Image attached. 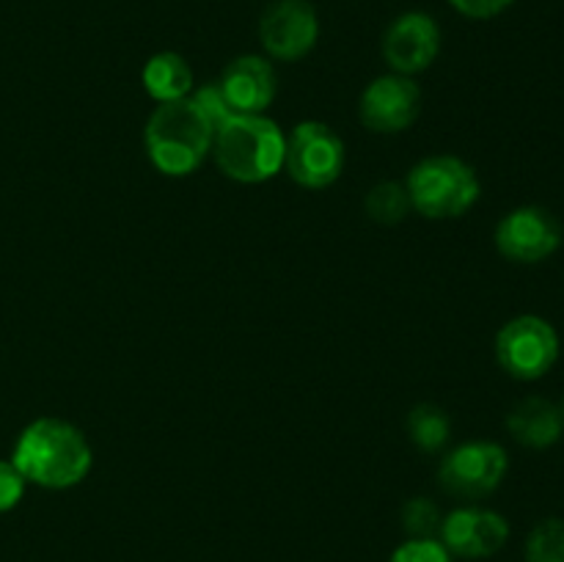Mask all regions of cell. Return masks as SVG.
<instances>
[{
    "mask_svg": "<svg viewBox=\"0 0 564 562\" xmlns=\"http://www.w3.org/2000/svg\"><path fill=\"white\" fill-rule=\"evenodd\" d=\"M11 463L20 468L25 483L64 490L75 488L88 477L94 452L83 430H77L75 424L44 417L22 430Z\"/></svg>",
    "mask_w": 564,
    "mask_h": 562,
    "instance_id": "6da1fadb",
    "label": "cell"
},
{
    "mask_svg": "<svg viewBox=\"0 0 564 562\" xmlns=\"http://www.w3.org/2000/svg\"><path fill=\"white\" fill-rule=\"evenodd\" d=\"M215 127L193 97L160 102L143 130V143L154 169L165 176H187L213 154Z\"/></svg>",
    "mask_w": 564,
    "mask_h": 562,
    "instance_id": "7a4b0ae2",
    "label": "cell"
},
{
    "mask_svg": "<svg viewBox=\"0 0 564 562\" xmlns=\"http://www.w3.org/2000/svg\"><path fill=\"white\" fill-rule=\"evenodd\" d=\"M286 136L264 114H237L215 130V165L242 185L268 182L284 169Z\"/></svg>",
    "mask_w": 564,
    "mask_h": 562,
    "instance_id": "3957f363",
    "label": "cell"
},
{
    "mask_svg": "<svg viewBox=\"0 0 564 562\" xmlns=\"http://www.w3.org/2000/svg\"><path fill=\"white\" fill-rule=\"evenodd\" d=\"M411 207L430 220L466 215L479 202V176L455 154H433L411 169L405 180Z\"/></svg>",
    "mask_w": 564,
    "mask_h": 562,
    "instance_id": "277c9868",
    "label": "cell"
},
{
    "mask_svg": "<svg viewBox=\"0 0 564 562\" xmlns=\"http://www.w3.org/2000/svg\"><path fill=\"white\" fill-rule=\"evenodd\" d=\"M496 358L518 380H540L560 361V334L549 320L521 314L496 334Z\"/></svg>",
    "mask_w": 564,
    "mask_h": 562,
    "instance_id": "5b68a950",
    "label": "cell"
},
{
    "mask_svg": "<svg viewBox=\"0 0 564 562\" xmlns=\"http://www.w3.org/2000/svg\"><path fill=\"white\" fill-rule=\"evenodd\" d=\"M284 169L297 185L323 191L345 171V143L325 121H301L286 136Z\"/></svg>",
    "mask_w": 564,
    "mask_h": 562,
    "instance_id": "8992f818",
    "label": "cell"
},
{
    "mask_svg": "<svg viewBox=\"0 0 564 562\" xmlns=\"http://www.w3.org/2000/svg\"><path fill=\"white\" fill-rule=\"evenodd\" d=\"M510 457L496 441H466L441 461L438 479L446 494L457 499H485L507 477Z\"/></svg>",
    "mask_w": 564,
    "mask_h": 562,
    "instance_id": "52a82bcc",
    "label": "cell"
},
{
    "mask_svg": "<svg viewBox=\"0 0 564 562\" xmlns=\"http://www.w3.org/2000/svg\"><path fill=\"white\" fill-rule=\"evenodd\" d=\"M319 39V17L312 0H273L259 17V42L275 61H301Z\"/></svg>",
    "mask_w": 564,
    "mask_h": 562,
    "instance_id": "ba28073f",
    "label": "cell"
},
{
    "mask_svg": "<svg viewBox=\"0 0 564 562\" xmlns=\"http://www.w3.org/2000/svg\"><path fill=\"white\" fill-rule=\"evenodd\" d=\"M562 224L545 207H518L496 226V248L518 264H538L560 251Z\"/></svg>",
    "mask_w": 564,
    "mask_h": 562,
    "instance_id": "9c48e42d",
    "label": "cell"
},
{
    "mask_svg": "<svg viewBox=\"0 0 564 562\" xmlns=\"http://www.w3.org/2000/svg\"><path fill=\"white\" fill-rule=\"evenodd\" d=\"M419 108H422V91L413 83V77L397 75H380L364 88L361 102H358V114L367 130L383 132H402L416 121Z\"/></svg>",
    "mask_w": 564,
    "mask_h": 562,
    "instance_id": "30bf717a",
    "label": "cell"
},
{
    "mask_svg": "<svg viewBox=\"0 0 564 562\" xmlns=\"http://www.w3.org/2000/svg\"><path fill=\"white\" fill-rule=\"evenodd\" d=\"M441 53V28L427 11H405L383 33V58L391 72L413 77Z\"/></svg>",
    "mask_w": 564,
    "mask_h": 562,
    "instance_id": "8fae6325",
    "label": "cell"
},
{
    "mask_svg": "<svg viewBox=\"0 0 564 562\" xmlns=\"http://www.w3.org/2000/svg\"><path fill=\"white\" fill-rule=\"evenodd\" d=\"M441 543L452 556L463 560H485L505 549L510 540V523L501 512L485 507H457L441 523Z\"/></svg>",
    "mask_w": 564,
    "mask_h": 562,
    "instance_id": "7c38bea8",
    "label": "cell"
},
{
    "mask_svg": "<svg viewBox=\"0 0 564 562\" xmlns=\"http://www.w3.org/2000/svg\"><path fill=\"white\" fill-rule=\"evenodd\" d=\"M218 86L235 114H264L279 94V77L262 55H240L226 66Z\"/></svg>",
    "mask_w": 564,
    "mask_h": 562,
    "instance_id": "4fadbf2b",
    "label": "cell"
},
{
    "mask_svg": "<svg viewBox=\"0 0 564 562\" xmlns=\"http://www.w3.org/2000/svg\"><path fill=\"white\" fill-rule=\"evenodd\" d=\"M507 430L529 450H549L564 435V413L545 397H527L510 411Z\"/></svg>",
    "mask_w": 564,
    "mask_h": 562,
    "instance_id": "5bb4252c",
    "label": "cell"
},
{
    "mask_svg": "<svg viewBox=\"0 0 564 562\" xmlns=\"http://www.w3.org/2000/svg\"><path fill=\"white\" fill-rule=\"evenodd\" d=\"M143 88L158 102H176V99H187L193 94V69L180 53L152 55L141 72Z\"/></svg>",
    "mask_w": 564,
    "mask_h": 562,
    "instance_id": "9a60e30c",
    "label": "cell"
},
{
    "mask_svg": "<svg viewBox=\"0 0 564 562\" xmlns=\"http://www.w3.org/2000/svg\"><path fill=\"white\" fill-rule=\"evenodd\" d=\"M408 435L422 452L444 450L452 435V422L444 408L422 402L408 413Z\"/></svg>",
    "mask_w": 564,
    "mask_h": 562,
    "instance_id": "2e32d148",
    "label": "cell"
},
{
    "mask_svg": "<svg viewBox=\"0 0 564 562\" xmlns=\"http://www.w3.org/2000/svg\"><path fill=\"white\" fill-rule=\"evenodd\" d=\"M411 209L405 182H380L367 193V215L383 226L400 224Z\"/></svg>",
    "mask_w": 564,
    "mask_h": 562,
    "instance_id": "e0dca14e",
    "label": "cell"
},
{
    "mask_svg": "<svg viewBox=\"0 0 564 562\" xmlns=\"http://www.w3.org/2000/svg\"><path fill=\"white\" fill-rule=\"evenodd\" d=\"M527 562H564V521L545 518L529 532Z\"/></svg>",
    "mask_w": 564,
    "mask_h": 562,
    "instance_id": "ac0fdd59",
    "label": "cell"
},
{
    "mask_svg": "<svg viewBox=\"0 0 564 562\" xmlns=\"http://www.w3.org/2000/svg\"><path fill=\"white\" fill-rule=\"evenodd\" d=\"M441 523H444V516H441L438 505L424 496L405 501L402 507V529L408 532V538H435L441 532Z\"/></svg>",
    "mask_w": 564,
    "mask_h": 562,
    "instance_id": "d6986e66",
    "label": "cell"
},
{
    "mask_svg": "<svg viewBox=\"0 0 564 562\" xmlns=\"http://www.w3.org/2000/svg\"><path fill=\"white\" fill-rule=\"evenodd\" d=\"M389 562H455L438 538H408Z\"/></svg>",
    "mask_w": 564,
    "mask_h": 562,
    "instance_id": "ffe728a7",
    "label": "cell"
},
{
    "mask_svg": "<svg viewBox=\"0 0 564 562\" xmlns=\"http://www.w3.org/2000/svg\"><path fill=\"white\" fill-rule=\"evenodd\" d=\"M191 97H193V102L202 108V114L207 116L209 125H213L215 130H218L224 121H229L231 116H237L235 110L229 108V102H226V97H224V91H220L218 83H207V86H198L196 91L191 94Z\"/></svg>",
    "mask_w": 564,
    "mask_h": 562,
    "instance_id": "44dd1931",
    "label": "cell"
},
{
    "mask_svg": "<svg viewBox=\"0 0 564 562\" xmlns=\"http://www.w3.org/2000/svg\"><path fill=\"white\" fill-rule=\"evenodd\" d=\"M25 477L11 461H0V512H9L20 505L25 494Z\"/></svg>",
    "mask_w": 564,
    "mask_h": 562,
    "instance_id": "7402d4cb",
    "label": "cell"
},
{
    "mask_svg": "<svg viewBox=\"0 0 564 562\" xmlns=\"http://www.w3.org/2000/svg\"><path fill=\"white\" fill-rule=\"evenodd\" d=\"M512 3L516 0H449L452 9L468 20H494V17L505 14Z\"/></svg>",
    "mask_w": 564,
    "mask_h": 562,
    "instance_id": "603a6c76",
    "label": "cell"
},
{
    "mask_svg": "<svg viewBox=\"0 0 564 562\" xmlns=\"http://www.w3.org/2000/svg\"><path fill=\"white\" fill-rule=\"evenodd\" d=\"M560 408H562V413H564V400H562V406H560Z\"/></svg>",
    "mask_w": 564,
    "mask_h": 562,
    "instance_id": "cb8c5ba5",
    "label": "cell"
}]
</instances>
